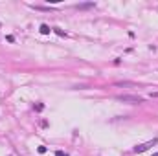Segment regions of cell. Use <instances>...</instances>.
Masks as SVG:
<instances>
[{"label":"cell","instance_id":"6da1fadb","mask_svg":"<svg viewBox=\"0 0 158 156\" xmlns=\"http://www.w3.org/2000/svg\"><path fill=\"white\" fill-rule=\"evenodd\" d=\"M118 101H123V103H132V105H140V103H143V97L132 96V94H120Z\"/></svg>","mask_w":158,"mask_h":156},{"label":"cell","instance_id":"7a4b0ae2","mask_svg":"<svg viewBox=\"0 0 158 156\" xmlns=\"http://www.w3.org/2000/svg\"><path fill=\"white\" fill-rule=\"evenodd\" d=\"M158 143V140L156 138H153V140H149V141H145V143H142V145H136L134 147V152L138 154V152H145V151H149L151 147H154Z\"/></svg>","mask_w":158,"mask_h":156},{"label":"cell","instance_id":"3957f363","mask_svg":"<svg viewBox=\"0 0 158 156\" xmlns=\"http://www.w3.org/2000/svg\"><path fill=\"white\" fill-rule=\"evenodd\" d=\"M75 8H77V9H90V8H96V4H94V2H88V4H77Z\"/></svg>","mask_w":158,"mask_h":156},{"label":"cell","instance_id":"277c9868","mask_svg":"<svg viewBox=\"0 0 158 156\" xmlns=\"http://www.w3.org/2000/svg\"><path fill=\"white\" fill-rule=\"evenodd\" d=\"M116 86H136V83H132V81H118V83H116Z\"/></svg>","mask_w":158,"mask_h":156},{"label":"cell","instance_id":"5b68a950","mask_svg":"<svg viewBox=\"0 0 158 156\" xmlns=\"http://www.w3.org/2000/svg\"><path fill=\"white\" fill-rule=\"evenodd\" d=\"M50 31H52V30H50V26H46V24H43V26H40V33H44V35H48Z\"/></svg>","mask_w":158,"mask_h":156},{"label":"cell","instance_id":"8992f818","mask_svg":"<svg viewBox=\"0 0 158 156\" xmlns=\"http://www.w3.org/2000/svg\"><path fill=\"white\" fill-rule=\"evenodd\" d=\"M43 108H44V105H40V103H39V105H35V110H37V112H40Z\"/></svg>","mask_w":158,"mask_h":156},{"label":"cell","instance_id":"52a82bcc","mask_svg":"<svg viewBox=\"0 0 158 156\" xmlns=\"http://www.w3.org/2000/svg\"><path fill=\"white\" fill-rule=\"evenodd\" d=\"M55 33H57V35H61V37L64 35V31H63V30H57V28H55Z\"/></svg>","mask_w":158,"mask_h":156},{"label":"cell","instance_id":"ba28073f","mask_svg":"<svg viewBox=\"0 0 158 156\" xmlns=\"http://www.w3.org/2000/svg\"><path fill=\"white\" fill-rule=\"evenodd\" d=\"M55 156H68V154H64L63 151H57V152H55Z\"/></svg>","mask_w":158,"mask_h":156},{"label":"cell","instance_id":"9c48e42d","mask_svg":"<svg viewBox=\"0 0 158 156\" xmlns=\"http://www.w3.org/2000/svg\"><path fill=\"white\" fill-rule=\"evenodd\" d=\"M154 156H158V152H156V154H154Z\"/></svg>","mask_w":158,"mask_h":156}]
</instances>
